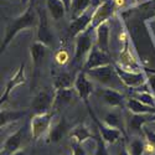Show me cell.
<instances>
[{"instance_id":"cell-1","label":"cell","mask_w":155,"mask_h":155,"mask_svg":"<svg viewBox=\"0 0 155 155\" xmlns=\"http://www.w3.org/2000/svg\"><path fill=\"white\" fill-rule=\"evenodd\" d=\"M37 25H38V14H37V10H35L34 3L31 2L29 4V6L26 8V10H25L21 15L15 18L8 25V28L5 30V36L3 38L2 46H0L2 52H4L8 48V46L11 44V41L14 40L15 36L20 31L37 28Z\"/></svg>"},{"instance_id":"cell-2","label":"cell","mask_w":155,"mask_h":155,"mask_svg":"<svg viewBox=\"0 0 155 155\" xmlns=\"http://www.w3.org/2000/svg\"><path fill=\"white\" fill-rule=\"evenodd\" d=\"M115 72H117L119 80L122 83L129 88H134L138 89L141 86L147 84L148 78H147V73H150V71L145 70L144 72H134V71H128L127 68L122 66H115Z\"/></svg>"},{"instance_id":"cell-3","label":"cell","mask_w":155,"mask_h":155,"mask_svg":"<svg viewBox=\"0 0 155 155\" xmlns=\"http://www.w3.org/2000/svg\"><path fill=\"white\" fill-rule=\"evenodd\" d=\"M84 71V70H83ZM87 73V76L89 78L94 80L96 82H98L101 86L103 87H110L114 86V77H118L117 72H115V66L113 64H107V66H102V67H97V68H92V70H88L84 71ZM114 88L117 89V87L114 86Z\"/></svg>"},{"instance_id":"cell-4","label":"cell","mask_w":155,"mask_h":155,"mask_svg":"<svg viewBox=\"0 0 155 155\" xmlns=\"http://www.w3.org/2000/svg\"><path fill=\"white\" fill-rule=\"evenodd\" d=\"M87 109H88L89 115L92 117V119H93V122H94V124L97 127V130H98L99 135L103 138V140H104L107 144L113 145V144H115L117 141H119L124 137V132L123 130H120V129H117V128H112V127L107 125L104 122H101L96 117V115H94V113H93V110H92L91 107H88Z\"/></svg>"},{"instance_id":"cell-5","label":"cell","mask_w":155,"mask_h":155,"mask_svg":"<svg viewBox=\"0 0 155 155\" xmlns=\"http://www.w3.org/2000/svg\"><path fill=\"white\" fill-rule=\"evenodd\" d=\"M92 29H87L82 34H80L76 37V46H74V56H73V63H80L82 60H84L86 56H88L89 51L94 46L93 38H92Z\"/></svg>"},{"instance_id":"cell-6","label":"cell","mask_w":155,"mask_h":155,"mask_svg":"<svg viewBox=\"0 0 155 155\" xmlns=\"http://www.w3.org/2000/svg\"><path fill=\"white\" fill-rule=\"evenodd\" d=\"M54 115H55V110H51L47 113L35 114L31 118L30 129H31V135L34 140H38L42 135H45L48 132Z\"/></svg>"},{"instance_id":"cell-7","label":"cell","mask_w":155,"mask_h":155,"mask_svg":"<svg viewBox=\"0 0 155 155\" xmlns=\"http://www.w3.org/2000/svg\"><path fill=\"white\" fill-rule=\"evenodd\" d=\"M94 93L97 94V97H99L109 107H113V108L125 107L127 99H125L124 94L122 92H119L118 89H115V88L99 87V88H96Z\"/></svg>"},{"instance_id":"cell-8","label":"cell","mask_w":155,"mask_h":155,"mask_svg":"<svg viewBox=\"0 0 155 155\" xmlns=\"http://www.w3.org/2000/svg\"><path fill=\"white\" fill-rule=\"evenodd\" d=\"M74 89H76L77 94H78V97L84 102L87 108L91 107L89 106V97L94 92L96 88L93 87L91 78L87 76V73L83 70L80 71L74 77Z\"/></svg>"},{"instance_id":"cell-9","label":"cell","mask_w":155,"mask_h":155,"mask_svg":"<svg viewBox=\"0 0 155 155\" xmlns=\"http://www.w3.org/2000/svg\"><path fill=\"white\" fill-rule=\"evenodd\" d=\"M115 10H117V6L114 4V0H106V2L101 3L93 10L92 24L89 29L96 30V28H98L101 24L108 21V19L114 14Z\"/></svg>"},{"instance_id":"cell-10","label":"cell","mask_w":155,"mask_h":155,"mask_svg":"<svg viewBox=\"0 0 155 155\" xmlns=\"http://www.w3.org/2000/svg\"><path fill=\"white\" fill-rule=\"evenodd\" d=\"M54 99H55V89L52 92L44 89L40 91L31 102V109L34 110L35 114H41V113H47L54 109Z\"/></svg>"},{"instance_id":"cell-11","label":"cell","mask_w":155,"mask_h":155,"mask_svg":"<svg viewBox=\"0 0 155 155\" xmlns=\"http://www.w3.org/2000/svg\"><path fill=\"white\" fill-rule=\"evenodd\" d=\"M112 60L108 52L102 51L96 44L92 47V50L89 51V54L87 56V58L84 60V64H83V70L88 71L92 68H97V67H102V66H107L110 64Z\"/></svg>"},{"instance_id":"cell-12","label":"cell","mask_w":155,"mask_h":155,"mask_svg":"<svg viewBox=\"0 0 155 155\" xmlns=\"http://www.w3.org/2000/svg\"><path fill=\"white\" fill-rule=\"evenodd\" d=\"M38 14V25H37V41L45 44L46 46H50L54 40V34L50 29V22L46 11L42 9H37Z\"/></svg>"},{"instance_id":"cell-13","label":"cell","mask_w":155,"mask_h":155,"mask_svg":"<svg viewBox=\"0 0 155 155\" xmlns=\"http://www.w3.org/2000/svg\"><path fill=\"white\" fill-rule=\"evenodd\" d=\"M25 82H26V74H25V63H21L20 66H19V68H18V71H16V73L8 81V83L5 86V91L2 94V97H0V106H2V108H3V106L6 103V101L9 99L11 92L14 91V88H16L18 86L24 84Z\"/></svg>"},{"instance_id":"cell-14","label":"cell","mask_w":155,"mask_h":155,"mask_svg":"<svg viewBox=\"0 0 155 155\" xmlns=\"http://www.w3.org/2000/svg\"><path fill=\"white\" fill-rule=\"evenodd\" d=\"M92 15H93V11L87 10L86 12H83V14L80 15L78 18L73 19L70 24V26H68V35L71 37H77L80 34H82L83 31H86L87 29L91 28Z\"/></svg>"},{"instance_id":"cell-15","label":"cell","mask_w":155,"mask_h":155,"mask_svg":"<svg viewBox=\"0 0 155 155\" xmlns=\"http://www.w3.org/2000/svg\"><path fill=\"white\" fill-rule=\"evenodd\" d=\"M24 133L25 128L21 127L16 132L10 134L4 141V145L2 148V155H14L16 151H19L24 140Z\"/></svg>"},{"instance_id":"cell-16","label":"cell","mask_w":155,"mask_h":155,"mask_svg":"<svg viewBox=\"0 0 155 155\" xmlns=\"http://www.w3.org/2000/svg\"><path fill=\"white\" fill-rule=\"evenodd\" d=\"M47 47L45 44L36 41L30 46V56L32 61V66H34V80H36V77L38 74V70H40L44 58L46 57L47 54Z\"/></svg>"},{"instance_id":"cell-17","label":"cell","mask_w":155,"mask_h":155,"mask_svg":"<svg viewBox=\"0 0 155 155\" xmlns=\"http://www.w3.org/2000/svg\"><path fill=\"white\" fill-rule=\"evenodd\" d=\"M155 122V113L154 114H133L127 119V125L132 132L137 134H143V128L145 124Z\"/></svg>"},{"instance_id":"cell-18","label":"cell","mask_w":155,"mask_h":155,"mask_svg":"<svg viewBox=\"0 0 155 155\" xmlns=\"http://www.w3.org/2000/svg\"><path fill=\"white\" fill-rule=\"evenodd\" d=\"M109 24L108 21L101 24L98 28H96V45L104 52L109 54Z\"/></svg>"},{"instance_id":"cell-19","label":"cell","mask_w":155,"mask_h":155,"mask_svg":"<svg viewBox=\"0 0 155 155\" xmlns=\"http://www.w3.org/2000/svg\"><path fill=\"white\" fill-rule=\"evenodd\" d=\"M67 130H68V127H67L66 119L61 118V119L48 130L46 141H47V143H60V141L62 140V138L66 135Z\"/></svg>"},{"instance_id":"cell-20","label":"cell","mask_w":155,"mask_h":155,"mask_svg":"<svg viewBox=\"0 0 155 155\" xmlns=\"http://www.w3.org/2000/svg\"><path fill=\"white\" fill-rule=\"evenodd\" d=\"M46 8L51 19H54L55 21L63 19L68 11L62 0H46Z\"/></svg>"},{"instance_id":"cell-21","label":"cell","mask_w":155,"mask_h":155,"mask_svg":"<svg viewBox=\"0 0 155 155\" xmlns=\"http://www.w3.org/2000/svg\"><path fill=\"white\" fill-rule=\"evenodd\" d=\"M76 96H78L74 87L67 89H57L55 91V99H54V109H57L61 106H66L73 101Z\"/></svg>"},{"instance_id":"cell-22","label":"cell","mask_w":155,"mask_h":155,"mask_svg":"<svg viewBox=\"0 0 155 155\" xmlns=\"http://www.w3.org/2000/svg\"><path fill=\"white\" fill-rule=\"evenodd\" d=\"M125 107L133 114H154L155 113V107L144 104L143 102H140L139 99L134 97H130L129 99H127Z\"/></svg>"},{"instance_id":"cell-23","label":"cell","mask_w":155,"mask_h":155,"mask_svg":"<svg viewBox=\"0 0 155 155\" xmlns=\"http://www.w3.org/2000/svg\"><path fill=\"white\" fill-rule=\"evenodd\" d=\"M70 137L74 140V143H78V144H83L86 140L94 138L93 134L89 132V129L86 127L84 123H81L78 125H76L70 132Z\"/></svg>"},{"instance_id":"cell-24","label":"cell","mask_w":155,"mask_h":155,"mask_svg":"<svg viewBox=\"0 0 155 155\" xmlns=\"http://www.w3.org/2000/svg\"><path fill=\"white\" fill-rule=\"evenodd\" d=\"M91 6H92V0H72L71 9H70L72 20L82 15Z\"/></svg>"},{"instance_id":"cell-25","label":"cell","mask_w":155,"mask_h":155,"mask_svg":"<svg viewBox=\"0 0 155 155\" xmlns=\"http://www.w3.org/2000/svg\"><path fill=\"white\" fill-rule=\"evenodd\" d=\"M26 114V112H21V110H9V109H4L2 108V113H0V125L5 127L8 123L10 122H16L19 119H21L24 115Z\"/></svg>"},{"instance_id":"cell-26","label":"cell","mask_w":155,"mask_h":155,"mask_svg":"<svg viewBox=\"0 0 155 155\" xmlns=\"http://www.w3.org/2000/svg\"><path fill=\"white\" fill-rule=\"evenodd\" d=\"M74 87V78L70 73H60L54 81V89H67Z\"/></svg>"},{"instance_id":"cell-27","label":"cell","mask_w":155,"mask_h":155,"mask_svg":"<svg viewBox=\"0 0 155 155\" xmlns=\"http://www.w3.org/2000/svg\"><path fill=\"white\" fill-rule=\"evenodd\" d=\"M129 151L130 155H144L145 153V140L140 138H134L129 143Z\"/></svg>"},{"instance_id":"cell-28","label":"cell","mask_w":155,"mask_h":155,"mask_svg":"<svg viewBox=\"0 0 155 155\" xmlns=\"http://www.w3.org/2000/svg\"><path fill=\"white\" fill-rule=\"evenodd\" d=\"M134 98L139 99L140 102H143L144 104L155 107V97L149 91H147V89H144V91H141V89H135Z\"/></svg>"},{"instance_id":"cell-29","label":"cell","mask_w":155,"mask_h":155,"mask_svg":"<svg viewBox=\"0 0 155 155\" xmlns=\"http://www.w3.org/2000/svg\"><path fill=\"white\" fill-rule=\"evenodd\" d=\"M104 123L112 128H117V129H120V130L124 132V129H122V117L120 115H118L117 113H109L106 115V118H104Z\"/></svg>"},{"instance_id":"cell-30","label":"cell","mask_w":155,"mask_h":155,"mask_svg":"<svg viewBox=\"0 0 155 155\" xmlns=\"http://www.w3.org/2000/svg\"><path fill=\"white\" fill-rule=\"evenodd\" d=\"M94 140H96V151H94V155H109V151L107 149L108 144L99 135L98 130H97V134L94 135Z\"/></svg>"},{"instance_id":"cell-31","label":"cell","mask_w":155,"mask_h":155,"mask_svg":"<svg viewBox=\"0 0 155 155\" xmlns=\"http://www.w3.org/2000/svg\"><path fill=\"white\" fill-rule=\"evenodd\" d=\"M68 58H70L68 52H67V51H64V50H60L56 54V56H55V61H56V63H58V64L67 63V62H68Z\"/></svg>"},{"instance_id":"cell-32","label":"cell","mask_w":155,"mask_h":155,"mask_svg":"<svg viewBox=\"0 0 155 155\" xmlns=\"http://www.w3.org/2000/svg\"><path fill=\"white\" fill-rule=\"evenodd\" d=\"M143 135L145 137V140L151 143L154 147H155V132L154 130H149L148 128H143Z\"/></svg>"},{"instance_id":"cell-33","label":"cell","mask_w":155,"mask_h":155,"mask_svg":"<svg viewBox=\"0 0 155 155\" xmlns=\"http://www.w3.org/2000/svg\"><path fill=\"white\" fill-rule=\"evenodd\" d=\"M72 151H73V155H87V151L84 150L82 144H78V143H74L72 145Z\"/></svg>"},{"instance_id":"cell-34","label":"cell","mask_w":155,"mask_h":155,"mask_svg":"<svg viewBox=\"0 0 155 155\" xmlns=\"http://www.w3.org/2000/svg\"><path fill=\"white\" fill-rule=\"evenodd\" d=\"M147 83L150 86L151 91H153V93H154V96H155V73H153L151 76L148 77V82H147Z\"/></svg>"},{"instance_id":"cell-35","label":"cell","mask_w":155,"mask_h":155,"mask_svg":"<svg viewBox=\"0 0 155 155\" xmlns=\"http://www.w3.org/2000/svg\"><path fill=\"white\" fill-rule=\"evenodd\" d=\"M117 155H130V151H129V148L125 145V143L122 144V147L119 148Z\"/></svg>"},{"instance_id":"cell-36","label":"cell","mask_w":155,"mask_h":155,"mask_svg":"<svg viewBox=\"0 0 155 155\" xmlns=\"http://www.w3.org/2000/svg\"><path fill=\"white\" fill-rule=\"evenodd\" d=\"M114 4H115V6H117V9L118 8H122L125 4V0H114Z\"/></svg>"},{"instance_id":"cell-37","label":"cell","mask_w":155,"mask_h":155,"mask_svg":"<svg viewBox=\"0 0 155 155\" xmlns=\"http://www.w3.org/2000/svg\"><path fill=\"white\" fill-rule=\"evenodd\" d=\"M62 2L64 3V5H66L67 10L70 11V9H71V4H72V0H62Z\"/></svg>"},{"instance_id":"cell-38","label":"cell","mask_w":155,"mask_h":155,"mask_svg":"<svg viewBox=\"0 0 155 155\" xmlns=\"http://www.w3.org/2000/svg\"><path fill=\"white\" fill-rule=\"evenodd\" d=\"M99 4H101V0H92V6H93V8L98 6Z\"/></svg>"},{"instance_id":"cell-39","label":"cell","mask_w":155,"mask_h":155,"mask_svg":"<svg viewBox=\"0 0 155 155\" xmlns=\"http://www.w3.org/2000/svg\"><path fill=\"white\" fill-rule=\"evenodd\" d=\"M14 155H26V154H25V151H22V150H19V151H16Z\"/></svg>"},{"instance_id":"cell-40","label":"cell","mask_w":155,"mask_h":155,"mask_svg":"<svg viewBox=\"0 0 155 155\" xmlns=\"http://www.w3.org/2000/svg\"><path fill=\"white\" fill-rule=\"evenodd\" d=\"M21 3L22 4H28V3H31V2H30V0H21Z\"/></svg>"},{"instance_id":"cell-41","label":"cell","mask_w":155,"mask_h":155,"mask_svg":"<svg viewBox=\"0 0 155 155\" xmlns=\"http://www.w3.org/2000/svg\"><path fill=\"white\" fill-rule=\"evenodd\" d=\"M143 2H145V0H135L137 4H140V3H143Z\"/></svg>"}]
</instances>
